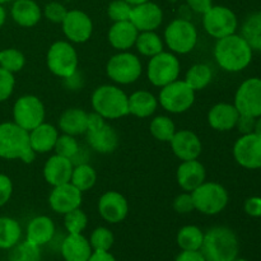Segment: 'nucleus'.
<instances>
[{"instance_id":"obj_1","label":"nucleus","mask_w":261,"mask_h":261,"mask_svg":"<svg viewBox=\"0 0 261 261\" xmlns=\"http://www.w3.org/2000/svg\"><path fill=\"white\" fill-rule=\"evenodd\" d=\"M213 58L219 69L227 73H241L247 69L254 58V50L240 33L216 40Z\"/></svg>"},{"instance_id":"obj_2","label":"nucleus","mask_w":261,"mask_h":261,"mask_svg":"<svg viewBox=\"0 0 261 261\" xmlns=\"http://www.w3.org/2000/svg\"><path fill=\"white\" fill-rule=\"evenodd\" d=\"M200 251L206 261H233L239 257V237L229 227H212L204 232Z\"/></svg>"},{"instance_id":"obj_3","label":"nucleus","mask_w":261,"mask_h":261,"mask_svg":"<svg viewBox=\"0 0 261 261\" xmlns=\"http://www.w3.org/2000/svg\"><path fill=\"white\" fill-rule=\"evenodd\" d=\"M91 106L106 121L122 119L129 115V94L117 84H101L92 92Z\"/></svg>"},{"instance_id":"obj_4","label":"nucleus","mask_w":261,"mask_h":261,"mask_svg":"<svg viewBox=\"0 0 261 261\" xmlns=\"http://www.w3.org/2000/svg\"><path fill=\"white\" fill-rule=\"evenodd\" d=\"M36 155L30 145L28 132L13 121L0 122V158L32 163Z\"/></svg>"},{"instance_id":"obj_5","label":"nucleus","mask_w":261,"mask_h":261,"mask_svg":"<svg viewBox=\"0 0 261 261\" xmlns=\"http://www.w3.org/2000/svg\"><path fill=\"white\" fill-rule=\"evenodd\" d=\"M162 37L168 51L177 56L188 55L198 45L199 32L191 19L177 17L166 25Z\"/></svg>"},{"instance_id":"obj_6","label":"nucleus","mask_w":261,"mask_h":261,"mask_svg":"<svg viewBox=\"0 0 261 261\" xmlns=\"http://www.w3.org/2000/svg\"><path fill=\"white\" fill-rule=\"evenodd\" d=\"M106 75L117 86H130L137 83L144 73V66L138 54L132 51H117L107 60Z\"/></svg>"},{"instance_id":"obj_7","label":"nucleus","mask_w":261,"mask_h":261,"mask_svg":"<svg viewBox=\"0 0 261 261\" xmlns=\"http://www.w3.org/2000/svg\"><path fill=\"white\" fill-rule=\"evenodd\" d=\"M194 208L204 216H217L227 208L229 194L222 184L216 181H204L200 186L191 191Z\"/></svg>"},{"instance_id":"obj_8","label":"nucleus","mask_w":261,"mask_h":261,"mask_svg":"<svg viewBox=\"0 0 261 261\" xmlns=\"http://www.w3.org/2000/svg\"><path fill=\"white\" fill-rule=\"evenodd\" d=\"M46 66L53 75L65 79L79 69V55L75 46L66 40L51 43L46 54Z\"/></svg>"},{"instance_id":"obj_9","label":"nucleus","mask_w":261,"mask_h":261,"mask_svg":"<svg viewBox=\"0 0 261 261\" xmlns=\"http://www.w3.org/2000/svg\"><path fill=\"white\" fill-rule=\"evenodd\" d=\"M144 70L148 82L155 88H162L180 79L181 61L177 55L165 50L150 58Z\"/></svg>"},{"instance_id":"obj_10","label":"nucleus","mask_w":261,"mask_h":261,"mask_svg":"<svg viewBox=\"0 0 261 261\" xmlns=\"http://www.w3.org/2000/svg\"><path fill=\"white\" fill-rule=\"evenodd\" d=\"M157 98L161 109L167 114L180 115L188 112L194 106L196 92L184 79H177L160 88Z\"/></svg>"},{"instance_id":"obj_11","label":"nucleus","mask_w":261,"mask_h":261,"mask_svg":"<svg viewBox=\"0 0 261 261\" xmlns=\"http://www.w3.org/2000/svg\"><path fill=\"white\" fill-rule=\"evenodd\" d=\"M201 24L209 37L219 40L233 35L239 28V18L231 8L226 5H214L201 15Z\"/></svg>"},{"instance_id":"obj_12","label":"nucleus","mask_w":261,"mask_h":261,"mask_svg":"<svg viewBox=\"0 0 261 261\" xmlns=\"http://www.w3.org/2000/svg\"><path fill=\"white\" fill-rule=\"evenodd\" d=\"M13 122L31 132L46 119V109L42 99L36 94H23L15 99L12 109Z\"/></svg>"},{"instance_id":"obj_13","label":"nucleus","mask_w":261,"mask_h":261,"mask_svg":"<svg viewBox=\"0 0 261 261\" xmlns=\"http://www.w3.org/2000/svg\"><path fill=\"white\" fill-rule=\"evenodd\" d=\"M60 25L65 40L73 45L88 42L94 31L92 18L81 9H69Z\"/></svg>"},{"instance_id":"obj_14","label":"nucleus","mask_w":261,"mask_h":261,"mask_svg":"<svg viewBox=\"0 0 261 261\" xmlns=\"http://www.w3.org/2000/svg\"><path fill=\"white\" fill-rule=\"evenodd\" d=\"M233 105L241 115L251 117L261 116V78L251 76L237 87Z\"/></svg>"},{"instance_id":"obj_15","label":"nucleus","mask_w":261,"mask_h":261,"mask_svg":"<svg viewBox=\"0 0 261 261\" xmlns=\"http://www.w3.org/2000/svg\"><path fill=\"white\" fill-rule=\"evenodd\" d=\"M232 155L239 166L246 170L261 168V135L256 133L240 135L232 148Z\"/></svg>"},{"instance_id":"obj_16","label":"nucleus","mask_w":261,"mask_h":261,"mask_svg":"<svg viewBox=\"0 0 261 261\" xmlns=\"http://www.w3.org/2000/svg\"><path fill=\"white\" fill-rule=\"evenodd\" d=\"M47 203L54 213L64 216L74 209L81 208L83 203V193L71 182L54 186L47 196Z\"/></svg>"},{"instance_id":"obj_17","label":"nucleus","mask_w":261,"mask_h":261,"mask_svg":"<svg viewBox=\"0 0 261 261\" xmlns=\"http://www.w3.org/2000/svg\"><path fill=\"white\" fill-rule=\"evenodd\" d=\"M97 211L99 217L107 223H121L129 214V201L119 191L109 190L99 196Z\"/></svg>"},{"instance_id":"obj_18","label":"nucleus","mask_w":261,"mask_h":261,"mask_svg":"<svg viewBox=\"0 0 261 261\" xmlns=\"http://www.w3.org/2000/svg\"><path fill=\"white\" fill-rule=\"evenodd\" d=\"M163 19H165V13L161 5L152 0H148L133 7L129 20L139 32H145V31H157L162 25Z\"/></svg>"},{"instance_id":"obj_19","label":"nucleus","mask_w":261,"mask_h":261,"mask_svg":"<svg viewBox=\"0 0 261 261\" xmlns=\"http://www.w3.org/2000/svg\"><path fill=\"white\" fill-rule=\"evenodd\" d=\"M171 150L180 161L199 160L203 152V143L193 130H177L170 142Z\"/></svg>"},{"instance_id":"obj_20","label":"nucleus","mask_w":261,"mask_h":261,"mask_svg":"<svg viewBox=\"0 0 261 261\" xmlns=\"http://www.w3.org/2000/svg\"><path fill=\"white\" fill-rule=\"evenodd\" d=\"M240 117L239 110L229 102H218L209 109L206 121L213 130L219 133L231 132L236 127Z\"/></svg>"},{"instance_id":"obj_21","label":"nucleus","mask_w":261,"mask_h":261,"mask_svg":"<svg viewBox=\"0 0 261 261\" xmlns=\"http://www.w3.org/2000/svg\"><path fill=\"white\" fill-rule=\"evenodd\" d=\"M206 180V170L199 160L181 161L176 170V182L182 191L195 190Z\"/></svg>"},{"instance_id":"obj_22","label":"nucleus","mask_w":261,"mask_h":261,"mask_svg":"<svg viewBox=\"0 0 261 261\" xmlns=\"http://www.w3.org/2000/svg\"><path fill=\"white\" fill-rule=\"evenodd\" d=\"M74 162L69 158L61 157L59 154H53L47 158L42 167V176L46 184L54 186L63 185L70 182L71 172H73Z\"/></svg>"},{"instance_id":"obj_23","label":"nucleus","mask_w":261,"mask_h":261,"mask_svg":"<svg viewBox=\"0 0 261 261\" xmlns=\"http://www.w3.org/2000/svg\"><path fill=\"white\" fill-rule=\"evenodd\" d=\"M84 135L87 137V143L91 149L99 154H111L119 148V134L116 129L107 122L99 129L87 132Z\"/></svg>"},{"instance_id":"obj_24","label":"nucleus","mask_w":261,"mask_h":261,"mask_svg":"<svg viewBox=\"0 0 261 261\" xmlns=\"http://www.w3.org/2000/svg\"><path fill=\"white\" fill-rule=\"evenodd\" d=\"M10 17L19 27L32 28L36 27L43 18L42 8L36 0H13Z\"/></svg>"},{"instance_id":"obj_25","label":"nucleus","mask_w":261,"mask_h":261,"mask_svg":"<svg viewBox=\"0 0 261 261\" xmlns=\"http://www.w3.org/2000/svg\"><path fill=\"white\" fill-rule=\"evenodd\" d=\"M59 135H60V132L58 126L43 121L42 124L28 132L31 148L36 154H46V153L54 152Z\"/></svg>"},{"instance_id":"obj_26","label":"nucleus","mask_w":261,"mask_h":261,"mask_svg":"<svg viewBox=\"0 0 261 261\" xmlns=\"http://www.w3.org/2000/svg\"><path fill=\"white\" fill-rule=\"evenodd\" d=\"M139 31L130 20L112 22L107 32V41L116 51H129L134 47Z\"/></svg>"},{"instance_id":"obj_27","label":"nucleus","mask_w":261,"mask_h":261,"mask_svg":"<svg viewBox=\"0 0 261 261\" xmlns=\"http://www.w3.org/2000/svg\"><path fill=\"white\" fill-rule=\"evenodd\" d=\"M56 233L55 222L48 216L33 217L25 228V240L37 246H45L53 241Z\"/></svg>"},{"instance_id":"obj_28","label":"nucleus","mask_w":261,"mask_h":261,"mask_svg":"<svg viewBox=\"0 0 261 261\" xmlns=\"http://www.w3.org/2000/svg\"><path fill=\"white\" fill-rule=\"evenodd\" d=\"M88 126V112L81 107H69L64 110L58 120V129L61 134L84 135Z\"/></svg>"},{"instance_id":"obj_29","label":"nucleus","mask_w":261,"mask_h":261,"mask_svg":"<svg viewBox=\"0 0 261 261\" xmlns=\"http://www.w3.org/2000/svg\"><path fill=\"white\" fill-rule=\"evenodd\" d=\"M160 103L154 93L138 89L129 94V115L138 119H150L157 112Z\"/></svg>"},{"instance_id":"obj_30","label":"nucleus","mask_w":261,"mask_h":261,"mask_svg":"<svg viewBox=\"0 0 261 261\" xmlns=\"http://www.w3.org/2000/svg\"><path fill=\"white\" fill-rule=\"evenodd\" d=\"M88 239L81 234H68L60 245V254L65 261H87L92 255Z\"/></svg>"},{"instance_id":"obj_31","label":"nucleus","mask_w":261,"mask_h":261,"mask_svg":"<svg viewBox=\"0 0 261 261\" xmlns=\"http://www.w3.org/2000/svg\"><path fill=\"white\" fill-rule=\"evenodd\" d=\"M214 78V71L209 64L206 63H196L193 64L190 68L186 70L184 81L191 87L195 92L204 91L211 86Z\"/></svg>"},{"instance_id":"obj_32","label":"nucleus","mask_w":261,"mask_h":261,"mask_svg":"<svg viewBox=\"0 0 261 261\" xmlns=\"http://www.w3.org/2000/svg\"><path fill=\"white\" fill-rule=\"evenodd\" d=\"M134 48L140 56L150 59L165 51L166 46L163 37L158 35L157 31H145V32H139Z\"/></svg>"},{"instance_id":"obj_33","label":"nucleus","mask_w":261,"mask_h":261,"mask_svg":"<svg viewBox=\"0 0 261 261\" xmlns=\"http://www.w3.org/2000/svg\"><path fill=\"white\" fill-rule=\"evenodd\" d=\"M204 241V232L195 224H186L181 227L176 236L177 246L182 251H198Z\"/></svg>"},{"instance_id":"obj_34","label":"nucleus","mask_w":261,"mask_h":261,"mask_svg":"<svg viewBox=\"0 0 261 261\" xmlns=\"http://www.w3.org/2000/svg\"><path fill=\"white\" fill-rule=\"evenodd\" d=\"M97 178L98 175L93 166L89 165L88 162H79L78 165H74L70 182L82 193H86L94 188Z\"/></svg>"},{"instance_id":"obj_35","label":"nucleus","mask_w":261,"mask_h":261,"mask_svg":"<svg viewBox=\"0 0 261 261\" xmlns=\"http://www.w3.org/2000/svg\"><path fill=\"white\" fill-rule=\"evenodd\" d=\"M22 239V227L12 217H0V250H10Z\"/></svg>"},{"instance_id":"obj_36","label":"nucleus","mask_w":261,"mask_h":261,"mask_svg":"<svg viewBox=\"0 0 261 261\" xmlns=\"http://www.w3.org/2000/svg\"><path fill=\"white\" fill-rule=\"evenodd\" d=\"M149 132L150 135L158 142L170 143L177 129H176V124L171 116L155 115V116L150 117Z\"/></svg>"},{"instance_id":"obj_37","label":"nucleus","mask_w":261,"mask_h":261,"mask_svg":"<svg viewBox=\"0 0 261 261\" xmlns=\"http://www.w3.org/2000/svg\"><path fill=\"white\" fill-rule=\"evenodd\" d=\"M240 35L247 41L254 53H261V12L252 13L244 20Z\"/></svg>"},{"instance_id":"obj_38","label":"nucleus","mask_w":261,"mask_h":261,"mask_svg":"<svg viewBox=\"0 0 261 261\" xmlns=\"http://www.w3.org/2000/svg\"><path fill=\"white\" fill-rule=\"evenodd\" d=\"M25 66V56L15 47H7L0 50V68L9 73L17 74Z\"/></svg>"},{"instance_id":"obj_39","label":"nucleus","mask_w":261,"mask_h":261,"mask_svg":"<svg viewBox=\"0 0 261 261\" xmlns=\"http://www.w3.org/2000/svg\"><path fill=\"white\" fill-rule=\"evenodd\" d=\"M41 247L32 242L20 241L10 249L9 261H41Z\"/></svg>"},{"instance_id":"obj_40","label":"nucleus","mask_w":261,"mask_h":261,"mask_svg":"<svg viewBox=\"0 0 261 261\" xmlns=\"http://www.w3.org/2000/svg\"><path fill=\"white\" fill-rule=\"evenodd\" d=\"M54 152L56 154L61 155V157L69 158V160H71L74 162L79 157V154H81L82 148L79 142L76 140V137L68 134H61L60 133L55 148H54Z\"/></svg>"},{"instance_id":"obj_41","label":"nucleus","mask_w":261,"mask_h":261,"mask_svg":"<svg viewBox=\"0 0 261 261\" xmlns=\"http://www.w3.org/2000/svg\"><path fill=\"white\" fill-rule=\"evenodd\" d=\"M64 228L68 234H81L88 227V216L82 208L64 214Z\"/></svg>"},{"instance_id":"obj_42","label":"nucleus","mask_w":261,"mask_h":261,"mask_svg":"<svg viewBox=\"0 0 261 261\" xmlns=\"http://www.w3.org/2000/svg\"><path fill=\"white\" fill-rule=\"evenodd\" d=\"M88 241L93 251H110L114 246L115 236L111 229L99 226L91 232Z\"/></svg>"},{"instance_id":"obj_43","label":"nucleus","mask_w":261,"mask_h":261,"mask_svg":"<svg viewBox=\"0 0 261 261\" xmlns=\"http://www.w3.org/2000/svg\"><path fill=\"white\" fill-rule=\"evenodd\" d=\"M133 5L126 3L125 0H112L107 7V17L112 22H122L129 20L132 14Z\"/></svg>"},{"instance_id":"obj_44","label":"nucleus","mask_w":261,"mask_h":261,"mask_svg":"<svg viewBox=\"0 0 261 261\" xmlns=\"http://www.w3.org/2000/svg\"><path fill=\"white\" fill-rule=\"evenodd\" d=\"M68 10L69 9L63 3L50 2L42 8V15L43 18H46L48 22L54 23V24H61Z\"/></svg>"},{"instance_id":"obj_45","label":"nucleus","mask_w":261,"mask_h":261,"mask_svg":"<svg viewBox=\"0 0 261 261\" xmlns=\"http://www.w3.org/2000/svg\"><path fill=\"white\" fill-rule=\"evenodd\" d=\"M15 88V74L0 68V103L12 97Z\"/></svg>"},{"instance_id":"obj_46","label":"nucleus","mask_w":261,"mask_h":261,"mask_svg":"<svg viewBox=\"0 0 261 261\" xmlns=\"http://www.w3.org/2000/svg\"><path fill=\"white\" fill-rule=\"evenodd\" d=\"M172 208L176 213L182 214V216H185V214H190L191 212H195L191 193L182 191V193L178 194V195L173 199Z\"/></svg>"},{"instance_id":"obj_47","label":"nucleus","mask_w":261,"mask_h":261,"mask_svg":"<svg viewBox=\"0 0 261 261\" xmlns=\"http://www.w3.org/2000/svg\"><path fill=\"white\" fill-rule=\"evenodd\" d=\"M13 181L5 173H0V208L7 205L13 195Z\"/></svg>"},{"instance_id":"obj_48","label":"nucleus","mask_w":261,"mask_h":261,"mask_svg":"<svg viewBox=\"0 0 261 261\" xmlns=\"http://www.w3.org/2000/svg\"><path fill=\"white\" fill-rule=\"evenodd\" d=\"M245 213L252 218H261V196H250L244 203Z\"/></svg>"},{"instance_id":"obj_49","label":"nucleus","mask_w":261,"mask_h":261,"mask_svg":"<svg viewBox=\"0 0 261 261\" xmlns=\"http://www.w3.org/2000/svg\"><path fill=\"white\" fill-rule=\"evenodd\" d=\"M186 7L194 14L203 15L213 7V0H186Z\"/></svg>"},{"instance_id":"obj_50","label":"nucleus","mask_w":261,"mask_h":261,"mask_svg":"<svg viewBox=\"0 0 261 261\" xmlns=\"http://www.w3.org/2000/svg\"><path fill=\"white\" fill-rule=\"evenodd\" d=\"M254 127H255V117L240 114L239 120H237L236 127H234V129L239 130L240 134L244 135V134H250V133H254Z\"/></svg>"},{"instance_id":"obj_51","label":"nucleus","mask_w":261,"mask_h":261,"mask_svg":"<svg viewBox=\"0 0 261 261\" xmlns=\"http://www.w3.org/2000/svg\"><path fill=\"white\" fill-rule=\"evenodd\" d=\"M63 81L66 88L70 89V91H81L84 86V78L79 70H76L75 73L71 74L68 78L63 79Z\"/></svg>"},{"instance_id":"obj_52","label":"nucleus","mask_w":261,"mask_h":261,"mask_svg":"<svg viewBox=\"0 0 261 261\" xmlns=\"http://www.w3.org/2000/svg\"><path fill=\"white\" fill-rule=\"evenodd\" d=\"M106 120L98 115L97 112L92 111L88 112V126H87V132H92V130H97L99 127L103 126L106 124Z\"/></svg>"},{"instance_id":"obj_53","label":"nucleus","mask_w":261,"mask_h":261,"mask_svg":"<svg viewBox=\"0 0 261 261\" xmlns=\"http://www.w3.org/2000/svg\"><path fill=\"white\" fill-rule=\"evenodd\" d=\"M175 261H206L200 250L198 251H182L176 256Z\"/></svg>"},{"instance_id":"obj_54","label":"nucleus","mask_w":261,"mask_h":261,"mask_svg":"<svg viewBox=\"0 0 261 261\" xmlns=\"http://www.w3.org/2000/svg\"><path fill=\"white\" fill-rule=\"evenodd\" d=\"M87 261H116L110 251H93Z\"/></svg>"},{"instance_id":"obj_55","label":"nucleus","mask_w":261,"mask_h":261,"mask_svg":"<svg viewBox=\"0 0 261 261\" xmlns=\"http://www.w3.org/2000/svg\"><path fill=\"white\" fill-rule=\"evenodd\" d=\"M5 22H7V10H5L4 5L0 4V30L5 24Z\"/></svg>"},{"instance_id":"obj_56","label":"nucleus","mask_w":261,"mask_h":261,"mask_svg":"<svg viewBox=\"0 0 261 261\" xmlns=\"http://www.w3.org/2000/svg\"><path fill=\"white\" fill-rule=\"evenodd\" d=\"M254 133H256V134L261 135V116L256 117V119H255V127H254Z\"/></svg>"},{"instance_id":"obj_57","label":"nucleus","mask_w":261,"mask_h":261,"mask_svg":"<svg viewBox=\"0 0 261 261\" xmlns=\"http://www.w3.org/2000/svg\"><path fill=\"white\" fill-rule=\"evenodd\" d=\"M125 2H126V3H129L130 5H133V7H134V5L142 4V3H144V2H148V0H125Z\"/></svg>"},{"instance_id":"obj_58","label":"nucleus","mask_w":261,"mask_h":261,"mask_svg":"<svg viewBox=\"0 0 261 261\" xmlns=\"http://www.w3.org/2000/svg\"><path fill=\"white\" fill-rule=\"evenodd\" d=\"M10 2H13V0H0V4L4 5V4H8V3H10Z\"/></svg>"},{"instance_id":"obj_59","label":"nucleus","mask_w":261,"mask_h":261,"mask_svg":"<svg viewBox=\"0 0 261 261\" xmlns=\"http://www.w3.org/2000/svg\"><path fill=\"white\" fill-rule=\"evenodd\" d=\"M233 261H249V260H246V259H239V257H237V259H234Z\"/></svg>"},{"instance_id":"obj_60","label":"nucleus","mask_w":261,"mask_h":261,"mask_svg":"<svg viewBox=\"0 0 261 261\" xmlns=\"http://www.w3.org/2000/svg\"><path fill=\"white\" fill-rule=\"evenodd\" d=\"M167 2H170V3H176V2H177V0H167Z\"/></svg>"}]
</instances>
